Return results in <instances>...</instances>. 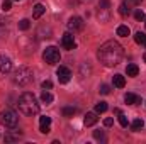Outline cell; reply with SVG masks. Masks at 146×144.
I'll return each mask as SVG.
<instances>
[{"label": "cell", "mask_w": 146, "mask_h": 144, "mask_svg": "<svg viewBox=\"0 0 146 144\" xmlns=\"http://www.w3.org/2000/svg\"><path fill=\"white\" fill-rule=\"evenodd\" d=\"M17 107H19V110L24 115H27V117H33V115H36L37 112H39V104H37L36 97L31 92H26V93H22L19 97Z\"/></svg>", "instance_id": "2"}, {"label": "cell", "mask_w": 146, "mask_h": 144, "mask_svg": "<svg viewBox=\"0 0 146 144\" xmlns=\"http://www.w3.org/2000/svg\"><path fill=\"white\" fill-rule=\"evenodd\" d=\"M17 122H19V115L14 110L5 108V110L0 112V124L2 126H5V127H15Z\"/></svg>", "instance_id": "4"}, {"label": "cell", "mask_w": 146, "mask_h": 144, "mask_svg": "<svg viewBox=\"0 0 146 144\" xmlns=\"http://www.w3.org/2000/svg\"><path fill=\"white\" fill-rule=\"evenodd\" d=\"M39 131H41L42 134H49V132H51V127H49V126H41Z\"/></svg>", "instance_id": "31"}, {"label": "cell", "mask_w": 146, "mask_h": 144, "mask_svg": "<svg viewBox=\"0 0 146 144\" xmlns=\"http://www.w3.org/2000/svg\"><path fill=\"white\" fill-rule=\"evenodd\" d=\"M42 88H44V90H51V88H53V83H51L49 80H44V81H42Z\"/></svg>", "instance_id": "30"}, {"label": "cell", "mask_w": 146, "mask_h": 144, "mask_svg": "<svg viewBox=\"0 0 146 144\" xmlns=\"http://www.w3.org/2000/svg\"><path fill=\"white\" fill-rule=\"evenodd\" d=\"M56 75H58L60 83H68V81L72 80V71H70L66 66H60V68L56 70Z\"/></svg>", "instance_id": "8"}, {"label": "cell", "mask_w": 146, "mask_h": 144, "mask_svg": "<svg viewBox=\"0 0 146 144\" xmlns=\"http://www.w3.org/2000/svg\"><path fill=\"white\" fill-rule=\"evenodd\" d=\"M75 114H76V108L75 107H65L63 108V115H65V117H72Z\"/></svg>", "instance_id": "21"}, {"label": "cell", "mask_w": 146, "mask_h": 144, "mask_svg": "<svg viewBox=\"0 0 146 144\" xmlns=\"http://www.w3.org/2000/svg\"><path fill=\"white\" fill-rule=\"evenodd\" d=\"M33 80H34V75H33V71L29 68H26V66H21L15 71V75H14V83H17L19 87H27Z\"/></svg>", "instance_id": "3"}, {"label": "cell", "mask_w": 146, "mask_h": 144, "mask_svg": "<svg viewBox=\"0 0 146 144\" xmlns=\"http://www.w3.org/2000/svg\"><path fill=\"white\" fill-rule=\"evenodd\" d=\"M145 27H146V19H145Z\"/></svg>", "instance_id": "35"}, {"label": "cell", "mask_w": 146, "mask_h": 144, "mask_svg": "<svg viewBox=\"0 0 146 144\" xmlns=\"http://www.w3.org/2000/svg\"><path fill=\"white\" fill-rule=\"evenodd\" d=\"M39 124H41V126H51V117H46V115L41 117V119H39Z\"/></svg>", "instance_id": "27"}, {"label": "cell", "mask_w": 146, "mask_h": 144, "mask_svg": "<svg viewBox=\"0 0 146 144\" xmlns=\"http://www.w3.org/2000/svg\"><path fill=\"white\" fill-rule=\"evenodd\" d=\"M31 27V22H29V19H22L21 22H19V29L21 31H27Z\"/></svg>", "instance_id": "19"}, {"label": "cell", "mask_w": 146, "mask_h": 144, "mask_svg": "<svg viewBox=\"0 0 146 144\" xmlns=\"http://www.w3.org/2000/svg\"><path fill=\"white\" fill-rule=\"evenodd\" d=\"M106 110H107V104H106V102H99V104L95 105V112H97V114H104Z\"/></svg>", "instance_id": "20"}, {"label": "cell", "mask_w": 146, "mask_h": 144, "mask_svg": "<svg viewBox=\"0 0 146 144\" xmlns=\"http://www.w3.org/2000/svg\"><path fill=\"white\" fill-rule=\"evenodd\" d=\"M97 120H99V117H97V112H88V114L85 115V119H83V122H85V126H87V127L94 126Z\"/></svg>", "instance_id": "10"}, {"label": "cell", "mask_w": 146, "mask_h": 144, "mask_svg": "<svg viewBox=\"0 0 146 144\" xmlns=\"http://www.w3.org/2000/svg\"><path fill=\"white\" fill-rule=\"evenodd\" d=\"M119 124H121L122 127H127L129 122H127V117H126L124 114H119Z\"/></svg>", "instance_id": "26"}, {"label": "cell", "mask_w": 146, "mask_h": 144, "mask_svg": "<svg viewBox=\"0 0 146 144\" xmlns=\"http://www.w3.org/2000/svg\"><path fill=\"white\" fill-rule=\"evenodd\" d=\"M124 100H126V104L127 105H136V104H139L141 100H139V97L138 95H134V93H126L124 95Z\"/></svg>", "instance_id": "11"}, {"label": "cell", "mask_w": 146, "mask_h": 144, "mask_svg": "<svg viewBox=\"0 0 146 144\" xmlns=\"http://www.w3.org/2000/svg\"><path fill=\"white\" fill-rule=\"evenodd\" d=\"M41 100H42L44 104H51V102H53V95L46 90V92H42V93H41Z\"/></svg>", "instance_id": "18"}, {"label": "cell", "mask_w": 146, "mask_h": 144, "mask_svg": "<svg viewBox=\"0 0 146 144\" xmlns=\"http://www.w3.org/2000/svg\"><path fill=\"white\" fill-rule=\"evenodd\" d=\"M83 19L82 17H78V15H73L70 17V20H68V29L73 31V32H76V31H82L83 29Z\"/></svg>", "instance_id": "6"}, {"label": "cell", "mask_w": 146, "mask_h": 144, "mask_svg": "<svg viewBox=\"0 0 146 144\" xmlns=\"http://www.w3.org/2000/svg\"><path fill=\"white\" fill-rule=\"evenodd\" d=\"M134 17H136V20H145V12L139 9V10L134 12Z\"/></svg>", "instance_id": "28"}, {"label": "cell", "mask_w": 146, "mask_h": 144, "mask_svg": "<svg viewBox=\"0 0 146 144\" xmlns=\"http://www.w3.org/2000/svg\"><path fill=\"white\" fill-rule=\"evenodd\" d=\"M109 7H110L109 0H100V3H99V10H109Z\"/></svg>", "instance_id": "24"}, {"label": "cell", "mask_w": 146, "mask_h": 144, "mask_svg": "<svg viewBox=\"0 0 146 144\" xmlns=\"http://www.w3.org/2000/svg\"><path fill=\"white\" fill-rule=\"evenodd\" d=\"M143 58H145V63H146V53H145V56H143Z\"/></svg>", "instance_id": "34"}, {"label": "cell", "mask_w": 146, "mask_h": 144, "mask_svg": "<svg viewBox=\"0 0 146 144\" xmlns=\"http://www.w3.org/2000/svg\"><path fill=\"white\" fill-rule=\"evenodd\" d=\"M44 12H46V7H44L42 3H36V5H34V12H33V17H34V19H41Z\"/></svg>", "instance_id": "12"}, {"label": "cell", "mask_w": 146, "mask_h": 144, "mask_svg": "<svg viewBox=\"0 0 146 144\" xmlns=\"http://www.w3.org/2000/svg\"><path fill=\"white\" fill-rule=\"evenodd\" d=\"M17 2H21V0H17Z\"/></svg>", "instance_id": "36"}, {"label": "cell", "mask_w": 146, "mask_h": 144, "mask_svg": "<svg viewBox=\"0 0 146 144\" xmlns=\"http://www.w3.org/2000/svg\"><path fill=\"white\" fill-rule=\"evenodd\" d=\"M99 92H100L102 95H109V93H110V87L104 83V85H100V87H99Z\"/></svg>", "instance_id": "25"}, {"label": "cell", "mask_w": 146, "mask_h": 144, "mask_svg": "<svg viewBox=\"0 0 146 144\" xmlns=\"http://www.w3.org/2000/svg\"><path fill=\"white\" fill-rule=\"evenodd\" d=\"M112 124H114V119H112V117H107V119H104V126H106V127H110Z\"/></svg>", "instance_id": "33"}, {"label": "cell", "mask_w": 146, "mask_h": 144, "mask_svg": "<svg viewBox=\"0 0 146 144\" xmlns=\"http://www.w3.org/2000/svg\"><path fill=\"white\" fill-rule=\"evenodd\" d=\"M61 46L65 48V49H68V51H72L76 48V42H75V39H73V34L72 32H65L63 37H61Z\"/></svg>", "instance_id": "7"}, {"label": "cell", "mask_w": 146, "mask_h": 144, "mask_svg": "<svg viewBox=\"0 0 146 144\" xmlns=\"http://www.w3.org/2000/svg\"><path fill=\"white\" fill-rule=\"evenodd\" d=\"M129 34H131V31H129V27H127V26H119V27H117V36L127 37Z\"/></svg>", "instance_id": "16"}, {"label": "cell", "mask_w": 146, "mask_h": 144, "mask_svg": "<svg viewBox=\"0 0 146 144\" xmlns=\"http://www.w3.org/2000/svg\"><path fill=\"white\" fill-rule=\"evenodd\" d=\"M10 70H12V61H10V58L0 54V73H9Z\"/></svg>", "instance_id": "9"}, {"label": "cell", "mask_w": 146, "mask_h": 144, "mask_svg": "<svg viewBox=\"0 0 146 144\" xmlns=\"http://www.w3.org/2000/svg\"><path fill=\"white\" fill-rule=\"evenodd\" d=\"M119 14H121L122 17H126V15H129V7H127L126 3H121V7H119Z\"/></svg>", "instance_id": "22"}, {"label": "cell", "mask_w": 146, "mask_h": 144, "mask_svg": "<svg viewBox=\"0 0 146 144\" xmlns=\"http://www.w3.org/2000/svg\"><path fill=\"white\" fill-rule=\"evenodd\" d=\"M21 136H22L21 131H17V134H5V141H15V139H19Z\"/></svg>", "instance_id": "23"}, {"label": "cell", "mask_w": 146, "mask_h": 144, "mask_svg": "<svg viewBox=\"0 0 146 144\" xmlns=\"http://www.w3.org/2000/svg\"><path fill=\"white\" fill-rule=\"evenodd\" d=\"M143 126H145V124H143V120H141V119H134V120H133V124H131V129H133L134 132H138V131H141V129H143Z\"/></svg>", "instance_id": "17"}, {"label": "cell", "mask_w": 146, "mask_h": 144, "mask_svg": "<svg viewBox=\"0 0 146 144\" xmlns=\"http://www.w3.org/2000/svg\"><path fill=\"white\" fill-rule=\"evenodd\" d=\"M94 137H95V139L104 141V132H102V131H95V132H94Z\"/></svg>", "instance_id": "32"}, {"label": "cell", "mask_w": 146, "mask_h": 144, "mask_svg": "<svg viewBox=\"0 0 146 144\" xmlns=\"http://www.w3.org/2000/svg\"><path fill=\"white\" fill-rule=\"evenodd\" d=\"M134 41H136L138 44H141V46L146 48V34L145 32H136V34H134Z\"/></svg>", "instance_id": "15"}, {"label": "cell", "mask_w": 146, "mask_h": 144, "mask_svg": "<svg viewBox=\"0 0 146 144\" xmlns=\"http://www.w3.org/2000/svg\"><path fill=\"white\" fill-rule=\"evenodd\" d=\"M2 9L7 12V10H10L12 9V0H3V3H2Z\"/></svg>", "instance_id": "29"}, {"label": "cell", "mask_w": 146, "mask_h": 144, "mask_svg": "<svg viewBox=\"0 0 146 144\" xmlns=\"http://www.w3.org/2000/svg\"><path fill=\"white\" fill-rule=\"evenodd\" d=\"M112 81H114V87H117V88H124V85H126V78L122 75H114Z\"/></svg>", "instance_id": "13"}, {"label": "cell", "mask_w": 146, "mask_h": 144, "mask_svg": "<svg viewBox=\"0 0 146 144\" xmlns=\"http://www.w3.org/2000/svg\"><path fill=\"white\" fill-rule=\"evenodd\" d=\"M97 58L99 61L107 66V68H112V66H117L122 58H124V49L122 46L117 42V41H107L100 46L99 53H97Z\"/></svg>", "instance_id": "1"}, {"label": "cell", "mask_w": 146, "mask_h": 144, "mask_svg": "<svg viewBox=\"0 0 146 144\" xmlns=\"http://www.w3.org/2000/svg\"><path fill=\"white\" fill-rule=\"evenodd\" d=\"M126 73H127V76H138L139 68H138L134 63H131V65H127V66H126Z\"/></svg>", "instance_id": "14"}, {"label": "cell", "mask_w": 146, "mask_h": 144, "mask_svg": "<svg viewBox=\"0 0 146 144\" xmlns=\"http://www.w3.org/2000/svg\"><path fill=\"white\" fill-rule=\"evenodd\" d=\"M42 59L48 63V65H58L60 59H61V54H60V49L54 48V46H49L44 49L42 53Z\"/></svg>", "instance_id": "5"}]
</instances>
